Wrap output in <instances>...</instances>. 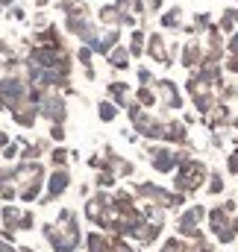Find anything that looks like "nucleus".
<instances>
[{"instance_id":"f257e3e1","label":"nucleus","mask_w":238,"mask_h":252,"mask_svg":"<svg viewBox=\"0 0 238 252\" xmlns=\"http://www.w3.org/2000/svg\"><path fill=\"white\" fill-rule=\"evenodd\" d=\"M65 185H68V170H56V173H53V179H50V196L62 193Z\"/></svg>"},{"instance_id":"f03ea898","label":"nucleus","mask_w":238,"mask_h":252,"mask_svg":"<svg viewBox=\"0 0 238 252\" xmlns=\"http://www.w3.org/2000/svg\"><path fill=\"white\" fill-rule=\"evenodd\" d=\"M100 118H103V121H112V118H115V106H106V103H103V106H100Z\"/></svg>"}]
</instances>
